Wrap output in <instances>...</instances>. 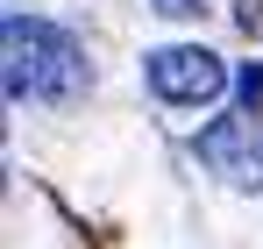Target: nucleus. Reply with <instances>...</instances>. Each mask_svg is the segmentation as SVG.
Segmentation results:
<instances>
[{"label": "nucleus", "mask_w": 263, "mask_h": 249, "mask_svg": "<svg viewBox=\"0 0 263 249\" xmlns=\"http://www.w3.org/2000/svg\"><path fill=\"white\" fill-rule=\"evenodd\" d=\"M0 57H7V100H71L86 85V50L36 14L0 22Z\"/></svg>", "instance_id": "obj_1"}, {"label": "nucleus", "mask_w": 263, "mask_h": 249, "mask_svg": "<svg viewBox=\"0 0 263 249\" xmlns=\"http://www.w3.org/2000/svg\"><path fill=\"white\" fill-rule=\"evenodd\" d=\"M199 164L235 192H263V114H220L214 128H199Z\"/></svg>", "instance_id": "obj_2"}, {"label": "nucleus", "mask_w": 263, "mask_h": 249, "mask_svg": "<svg viewBox=\"0 0 263 249\" xmlns=\"http://www.w3.org/2000/svg\"><path fill=\"white\" fill-rule=\"evenodd\" d=\"M149 93L171 100V107H206L228 93V64L199 43H171V50H149Z\"/></svg>", "instance_id": "obj_3"}, {"label": "nucleus", "mask_w": 263, "mask_h": 249, "mask_svg": "<svg viewBox=\"0 0 263 249\" xmlns=\"http://www.w3.org/2000/svg\"><path fill=\"white\" fill-rule=\"evenodd\" d=\"M235 85H242V100L256 107V100H263V57H256V64H242V79H235Z\"/></svg>", "instance_id": "obj_4"}, {"label": "nucleus", "mask_w": 263, "mask_h": 249, "mask_svg": "<svg viewBox=\"0 0 263 249\" xmlns=\"http://www.w3.org/2000/svg\"><path fill=\"white\" fill-rule=\"evenodd\" d=\"M235 22H242V29H256V22H263V0H235Z\"/></svg>", "instance_id": "obj_5"}, {"label": "nucleus", "mask_w": 263, "mask_h": 249, "mask_svg": "<svg viewBox=\"0 0 263 249\" xmlns=\"http://www.w3.org/2000/svg\"><path fill=\"white\" fill-rule=\"evenodd\" d=\"M206 0H157V14H199Z\"/></svg>", "instance_id": "obj_6"}]
</instances>
